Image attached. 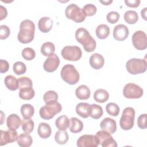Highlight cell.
Returning <instances> with one entry per match:
<instances>
[{"instance_id": "6da1fadb", "label": "cell", "mask_w": 147, "mask_h": 147, "mask_svg": "<svg viewBox=\"0 0 147 147\" xmlns=\"http://www.w3.org/2000/svg\"><path fill=\"white\" fill-rule=\"evenodd\" d=\"M34 32L35 25L34 22L30 20H25L20 24L17 39L22 44L30 43L34 38Z\"/></svg>"}, {"instance_id": "7a4b0ae2", "label": "cell", "mask_w": 147, "mask_h": 147, "mask_svg": "<svg viewBox=\"0 0 147 147\" xmlns=\"http://www.w3.org/2000/svg\"><path fill=\"white\" fill-rule=\"evenodd\" d=\"M75 38L78 42L83 46L86 52H91L96 48V43L95 39L85 28H78L75 32Z\"/></svg>"}, {"instance_id": "3957f363", "label": "cell", "mask_w": 147, "mask_h": 147, "mask_svg": "<svg viewBox=\"0 0 147 147\" xmlns=\"http://www.w3.org/2000/svg\"><path fill=\"white\" fill-rule=\"evenodd\" d=\"M60 75L62 79L69 84L74 85L79 80V74L72 64H66L63 67Z\"/></svg>"}, {"instance_id": "277c9868", "label": "cell", "mask_w": 147, "mask_h": 147, "mask_svg": "<svg viewBox=\"0 0 147 147\" xmlns=\"http://www.w3.org/2000/svg\"><path fill=\"white\" fill-rule=\"evenodd\" d=\"M147 63L146 60L133 58L129 60L126 63V68L127 72L131 75H137L146 71Z\"/></svg>"}, {"instance_id": "5b68a950", "label": "cell", "mask_w": 147, "mask_h": 147, "mask_svg": "<svg viewBox=\"0 0 147 147\" xmlns=\"http://www.w3.org/2000/svg\"><path fill=\"white\" fill-rule=\"evenodd\" d=\"M135 110L131 107H126L123 112L119 120L121 127L125 130L132 129L134 123Z\"/></svg>"}, {"instance_id": "8992f818", "label": "cell", "mask_w": 147, "mask_h": 147, "mask_svg": "<svg viewBox=\"0 0 147 147\" xmlns=\"http://www.w3.org/2000/svg\"><path fill=\"white\" fill-rule=\"evenodd\" d=\"M62 107L60 103L56 102L51 104H46L41 107L39 111L40 116L41 118L45 120H49L53 118V117L61 112Z\"/></svg>"}, {"instance_id": "52a82bcc", "label": "cell", "mask_w": 147, "mask_h": 147, "mask_svg": "<svg viewBox=\"0 0 147 147\" xmlns=\"http://www.w3.org/2000/svg\"><path fill=\"white\" fill-rule=\"evenodd\" d=\"M65 15L67 18L77 23L84 21L86 17L83 12L82 9L74 3H71L66 7Z\"/></svg>"}, {"instance_id": "ba28073f", "label": "cell", "mask_w": 147, "mask_h": 147, "mask_svg": "<svg viewBox=\"0 0 147 147\" xmlns=\"http://www.w3.org/2000/svg\"><path fill=\"white\" fill-rule=\"evenodd\" d=\"M61 54L65 60L75 61L82 57V52L78 46H65L61 50Z\"/></svg>"}, {"instance_id": "9c48e42d", "label": "cell", "mask_w": 147, "mask_h": 147, "mask_svg": "<svg viewBox=\"0 0 147 147\" xmlns=\"http://www.w3.org/2000/svg\"><path fill=\"white\" fill-rule=\"evenodd\" d=\"M143 93L144 91L140 86L132 83L126 84L123 89V96L128 99L140 98Z\"/></svg>"}, {"instance_id": "30bf717a", "label": "cell", "mask_w": 147, "mask_h": 147, "mask_svg": "<svg viewBox=\"0 0 147 147\" xmlns=\"http://www.w3.org/2000/svg\"><path fill=\"white\" fill-rule=\"evenodd\" d=\"M95 136L98 139L99 144L103 147H117V144L110 133L102 130L98 131Z\"/></svg>"}, {"instance_id": "8fae6325", "label": "cell", "mask_w": 147, "mask_h": 147, "mask_svg": "<svg viewBox=\"0 0 147 147\" xmlns=\"http://www.w3.org/2000/svg\"><path fill=\"white\" fill-rule=\"evenodd\" d=\"M131 40L133 46L138 50H144L147 47L146 34L142 30L135 32L132 36Z\"/></svg>"}, {"instance_id": "7c38bea8", "label": "cell", "mask_w": 147, "mask_h": 147, "mask_svg": "<svg viewBox=\"0 0 147 147\" xmlns=\"http://www.w3.org/2000/svg\"><path fill=\"white\" fill-rule=\"evenodd\" d=\"M76 144L78 147H96L99 142L96 136L84 134L78 139Z\"/></svg>"}, {"instance_id": "4fadbf2b", "label": "cell", "mask_w": 147, "mask_h": 147, "mask_svg": "<svg viewBox=\"0 0 147 147\" xmlns=\"http://www.w3.org/2000/svg\"><path fill=\"white\" fill-rule=\"evenodd\" d=\"M18 134L16 130L9 129L6 131L1 130L0 145L3 146L9 143H12L17 140Z\"/></svg>"}, {"instance_id": "5bb4252c", "label": "cell", "mask_w": 147, "mask_h": 147, "mask_svg": "<svg viewBox=\"0 0 147 147\" xmlns=\"http://www.w3.org/2000/svg\"><path fill=\"white\" fill-rule=\"evenodd\" d=\"M60 64V60L56 54L49 56L44 61L43 68L48 72H52L57 69Z\"/></svg>"}, {"instance_id": "9a60e30c", "label": "cell", "mask_w": 147, "mask_h": 147, "mask_svg": "<svg viewBox=\"0 0 147 147\" xmlns=\"http://www.w3.org/2000/svg\"><path fill=\"white\" fill-rule=\"evenodd\" d=\"M129 35V29L123 24L116 25L113 29V37L117 41H123Z\"/></svg>"}, {"instance_id": "2e32d148", "label": "cell", "mask_w": 147, "mask_h": 147, "mask_svg": "<svg viewBox=\"0 0 147 147\" xmlns=\"http://www.w3.org/2000/svg\"><path fill=\"white\" fill-rule=\"evenodd\" d=\"M100 127L102 130L107 131L110 134H113L117 130L116 121L112 118L106 117L101 121Z\"/></svg>"}, {"instance_id": "e0dca14e", "label": "cell", "mask_w": 147, "mask_h": 147, "mask_svg": "<svg viewBox=\"0 0 147 147\" xmlns=\"http://www.w3.org/2000/svg\"><path fill=\"white\" fill-rule=\"evenodd\" d=\"M90 66L95 69H99L103 67L105 63V59L102 55L99 53H94L90 57Z\"/></svg>"}, {"instance_id": "ac0fdd59", "label": "cell", "mask_w": 147, "mask_h": 147, "mask_svg": "<svg viewBox=\"0 0 147 147\" xmlns=\"http://www.w3.org/2000/svg\"><path fill=\"white\" fill-rule=\"evenodd\" d=\"M53 20L48 17H43L41 18L38 22V27L39 30L42 33H48L52 28Z\"/></svg>"}, {"instance_id": "d6986e66", "label": "cell", "mask_w": 147, "mask_h": 147, "mask_svg": "<svg viewBox=\"0 0 147 147\" xmlns=\"http://www.w3.org/2000/svg\"><path fill=\"white\" fill-rule=\"evenodd\" d=\"M76 112L80 117L87 118L90 116L91 105L86 102H81L76 106Z\"/></svg>"}, {"instance_id": "ffe728a7", "label": "cell", "mask_w": 147, "mask_h": 147, "mask_svg": "<svg viewBox=\"0 0 147 147\" xmlns=\"http://www.w3.org/2000/svg\"><path fill=\"white\" fill-rule=\"evenodd\" d=\"M22 121L20 117L16 114H11L9 115L6 119L7 126L9 129L17 130L21 125Z\"/></svg>"}, {"instance_id": "44dd1931", "label": "cell", "mask_w": 147, "mask_h": 147, "mask_svg": "<svg viewBox=\"0 0 147 147\" xmlns=\"http://www.w3.org/2000/svg\"><path fill=\"white\" fill-rule=\"evenodd\" d=\"M75 94L77 98L81 100H86L90 98L91 92L90 88L86 85L82 84L76 88Z\"/></svg>"}, {"instance_id": "7402d4cb", "label": "cell", "mask_w": 147, "mask_h": 147, "mask_svg": "<svg viewBox=\"0 0 147 147\" xmlns=\"http://www.w3.org/2000/svg\"><path fill=\"white\" fill-rule=\"evenodd\" d=\"M37 133L41 138L46 139L51 136L52 133V130L49 124L44 122H41L38 125Z\"/></svg>"}, {"instance_id": "603a6c76", "label": "cell", "mask_w": 147, "mask_h": 147, "mask_svg": "<svg viewBox=\"0 0 147 147\" xmlns=\"http://www.w3.org/2000/svg\"><path fill=\"white\" fill-rule=\"evenodd\" d=\"M17 144L21 147H29L33 142V139L29 133H22L18 136Z\"/></svg>"}, {"instance_id": "cb8c5ba5", "label": "cell", "mask_w": 147, "mask_h": 147, "mask_svg": "<svg viewBox=\"0 0 147 147\" xmlns=\"http://www.w3.org/2000/svg\"><path fill=\"white\" fill-rule=\"evenodd\" d=\"M69 130L73 133H78L80 132L83 129V122L76 117H72L70 119Z\"/></svg>"}, {"instance_id": "d4e9b609", "label": "cell", "mask_w": 147, "mask_h": 147, "mask_svg": "<svg viewBox=\"0 0 147 147\" xmlns=\"http://www.w3.org/2000/svg\"><path fill=\"white\" fill-rule=\"evenodd\" d=\"M95 34L98 38L105 39L110 34V28L106 24H100L96 28Z\"/></svg>"}, {"instance_id": "484cf974", "label": "cell", "mask_w": 147, "mask_h": 147, "mask_svg": "<svg viewBox=\"0 0 147 147\" xmlns=\"http://www.w3.org/2000/svg\"><path fill=\"white\" fill-rule=\"evenodd\" d=\"M6 87L11 91H15L18 88V82L13 75H7L5 77L4 80Z\"/></svg>"}, {"instance_id": "4316f807", "label": "cell", "mask_w": 147, "mask_h": 147, "mask_svg": "<svg viewBox=\"0 0 147 147\" xmlns=\"http://www.w3.org/2000/svg\"><path fill=\"white\" fill-rule=\"evenodd\" d=\"M109 98V92L104 89H98L96 90L94 94V100L98 103H104Z\"/></svg>"}, {"instance_id": "83f0119b", "label": "cell", "mask_w": 147, "mask_h": 147, "mask_svg": "<svg viewBox=\"0 0 147 147\" xmlns=\"http://www.w3.org/2000/svg\"><path fill=\"white\" fill-rule=\"evenodd\" d=\"M69 119L64 115L59 117L55 121L56 126L61 130H65L69 126Z\"/></svg>"}, {"instance_id": "f1b7e54d", "label": "cell", "mask_w": 147, "mask_h": 147, "mask_svg": "<svg viewBox=\"0 0 147 147\" xmlns=\"http://www.w3.org/2000/svg\"><path fill=\"white\" fill-rule=\"evenodd\" d=\"M55 46L51 42H44L41 47V52L45 56H50L54 54Z\"/></svg>"}, {"instance_id": "f546056e", "label": "cell", "mask_w": 147, "mask_h": 147, "mask_svg": "<svg viewBox=\"0 0 147 147\" xmlns=\"http://www.w3.org/2000/svg\"><path fill=\"white\" fill-rule=\"evenodd\" d=\"M21 113L24 118H30L34 113V109L30 104H24L21 107Z\"/></svg>"}, {"instance_id": "4dcf8cb0", "label": "cell", "mask_w": 147, "mask_h": 147, "mask_svg": "<svg viewBox=\"0 0 147 147\" xmlns=\"http://www.w3.org/2000/svg\"><path fill=\"white\" fill-rule=\"evenodd\" d=\"M55 140L60 145L65 144L68 140V134L65 130H58L55 135Z\"/></svg>"}, {"instance_id": "1f68e13d", "label": "cell", "mask_w": 147, "mask_h": 147, "mask_svg": "<svg viewBox=\"0 0 147 147\" xmlns=\"http://www.w3.org/2000/svg\"><path fill=\"white\" fill-rule=\"evenodd\" d=\"M124 20L127 24H134L138 21V14L133 10L126 11L124 14Z\"/></svg>"}, {"instance_id": "d6a6232c", "label": "cell", "mask_w": 147, "mask_h": 147, "mask_svg": "<svg viewBox=\"0 0 147 147\" xmlns=\"http://www.w3.org/2000/svg\"><path fill=\"white\" fill-rule=\"evenodd\" d=\"M43 99L45 104H51L57 102L58 94L54 91H48L43 96Z\"/></svg>"}, {"instance_id": "836d02e7", "label": "cell", "mask_w": 147, "mask_h": 147, "mask_svg": "<svg viewBox=\"0 0 147 147\" xmlns=\"http://www.w3.org/2000/svg\"><path fill=\"white\" fill-rule=\"evenodd\" d=\"M34 90L32 87L20 90L19 96L23 100H30L34 96Z\"/></svg>"}, {"instance_id": "e575fe53", "label": "cell", "mask_w": 147, "mask_h": 147, "mask_svg": "<svg viewBox=\"0 0 147 147\" xmlns=\"http://www.w3.org/2000/svg\"><path fill=\"white\" fill-rule=\"evenodd\" d=\"M103 111L102 107L96 104L91 105V113L90 117L95 119H99L103 115Z\"/></svg>"}, {"instance_id": "d590c367", "label": "cell", "mask_w": 147, "mask_h": 147, "mask_svg": "<svg viewBox=\"0 0 147 147\" xmlns=\"http://www.w3.org/2000/svg\"><path fill=\"white\" fill-rule=\"evenodd\" d=\"M22 130L26 133H30L34 129V123L30 118H24L21 123Z\"/></svg>"}, {"instance_id": "8d00e7d4", "label": "cell", "mask_w": 147, "mask_h": 147, "mask_svg": "<svg viewBox=\"0 0 147 147\" xmlns=\"http://www.w3.org/2000/svg\"><path fill=\"white\" fill-rule=\"evenodd\" d=\"M106 110L109 115L114 117H117L119 113L120 109L116 103L110 102L107 104V105L106 106Z\"/></svg>"}, {"instance_id": "74e56055", "label": "cell", "mask_w": 147, "mask_h": 147, "mask_svg": "<svg viewBox=\"0 0 147 147\" xmlns=\"http://www.w3.org/2000/svg\"><path fill=\"white\" fill-rule=\"evenodd\" d=\"M18 88L19 90L26 88H29L32 87V80L26 76H23L18 78Z\"/></svg>"}, {"instance_id": "f35d334b", "label": "cell", "mask_w": 147, "mask_h": 147, "mask_svg": "<svg viewBox=\"0 0 147 147\" xmlns=\"http://www.w3.org/2000/svg\"><path fill=\"white\" fill-rule=\"evenodd\" d=\"M13 69L16 75H21L25 73L26 71V66L23 62L17 61L14 63Z\"/></svg>"}, {"instance_id": "ab89813d", "label": "cell", "mask_w": 147, "mask_h": 147, "mask_svg": "<svg viewBox=\"0 0 147 147\" xmlns=\"http://www.w3.org/2000/svg\"><path fill=\"white\" fill-rule=\"evenodd\" d=\"M22 56L26 60H32L36 56V52L34 50L31 48H25L21 52Z\"/></svg>"}, {"instance_id": "60d3db41", "label": "cell", "mask_w": 147, "mask_h": 147, "mask_svg": "<svg viewBox=\"0 0 147 147\" xmlns=\"http://www.w3.org/2000/svg\"><path fill=\"white\" fill-rule=\"evenodd\" d=\"M83 12L86 16H92L96 13V7L91 3L87 4L82 9Z\"/></svg>"}, {"instance_id": "b9f144b4", "label": "cell", "mask_w": 147, "mask_h": 147, "mask_svg": "<svg viewBox=\"0 0 147 147\" xmlns=\"http://www.w3.org/2000/svg\"><path fill=\"white\" fill-rule=\"evenodd\" d=\"M119 18V14L117 11H110L106 16L107 21L110 24L116 23Z\"/></svg>"}, {"instance_id": "7bdbcfd3", "label": "cell", "mask_w": 147, "mask_h": 147, "mask_svg": "<svg viewBox=\"0 0 147 147\" xmlns=\"http://www.w3.org/2000/svg\"><path fill=\"white\" fill-rule=\"evenodd\" d=\"M10 34V30L9 28L5 25H2L0 26V38L1 40H5L7 38Z\"/></svg>"}, {"instance_id": "ee69618b", "label": "cell", "mask_w": 147, "mask_h": 147, "mask_svg": "<svg viewBox=\"0 0 147 147\" xmlns=\"http://www.w3.org/2000/svg\"><path fill=\"white\" fill-rule=\"evenodd\" d=\"M146 114L140 115L137 119V125L141 129H145L146 128Z\"/></svg>"}, {"instance_id": "f6af8a7d", "label": "cell", "mask_w": 147, "mask_h": 147, "mask_svg": "<svg viewBox=\"0 0 147 147\" xmlns=\"http://www.w3.org/2000/svg\"><path fill=\"white\" fill-rule=\"evenodd\" d=\"M141 1L140 0H126L125 3L126 5L130 7H137L140 3Z\"/></svg>"}, {"instance_id": "bcb514c9", "label": "cell", "mask_w": 147, "mask_h": 147, "mask_svg": "<svg viewBox=\"0 0 147 147\" xmlns=\"http://www.w3.org/2000/svg\"><path fill=\"white\" fill-rule=\"evenodd\" d=\"M9 68V63L3 59L1 60V69L0 72L1 73H5L6 72Z\"/></svg>"}, {"instance_id": "7dc6e473", "label": "cell", "mask_w": 147, "mask_h": 147, "mask_svg": "<svg viewBox=\"0 0 147 147\" xmlns=\"http://www.w3.org/2000/svg\"><path fill=\"white\" fill-rule=\"evenodd\" d=\"M0 11H1V20H2L3 19L5 18L7 15V12L6 10V9L3 6H0Z\"/></svg>"}, {"instance_id": "c3c4849f", "label": "cell", "mask_w": 147, "mask_h": 147, "mask_svg": "<svg viewBox=\"0 0 147 147\" xmlns=\"http://www.w3.org/2000/svg\"><path fill=\"white\" fill-rule=\"evenodd\" d=\"M146 7H145L144 9H143L141 11V16L145 20H146Z\"/></svg>"}, {"instance_id": "681fc988", "label": "cell", "mask_w": 147, "mask_h": 147, "mask_svg": "<svg viewBox=\"0 0 147 147\" xmlns=\"http://www.w3.org/2000/svg\"><path fill=\"white\" fill-rule=\"evenodd\" d=\"M99 2L103 3L104 5H109L113 2V1H99Z\"/></svg>"}]
</instances>
